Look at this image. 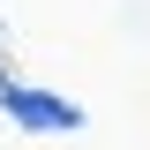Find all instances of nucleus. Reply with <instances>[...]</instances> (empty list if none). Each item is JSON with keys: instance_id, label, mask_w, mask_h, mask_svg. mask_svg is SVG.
<instances>
[{"instance_id": "1", "label": "nucleus", "mask_w": 150, "mask_h": 150, "mask_svg": "<svg viewBox=\"0 0 150 150\" xmlns=\"http://www.w3.org/2000/svg\"><path fill=\"white\" fill-rule=\"evenodd\" d=\"M0 112L23 120V128H38V135L83 128V105H68V98H53V90H23V83H0Z\"/></svg>"}, {"instance_id": "2", "label": "nucleus", "mask_w": 150, "mask_h": 150, "mask_svg": "<svg viewBox=\"0 0 150 150\" xmlns=\"http://www.w3.org/2000/svg\"><path fill=\"white\" fill-rule=\"evenodd\" d=\"M0 83H8V68H0Z\"/></svg>"}]
</instances>
